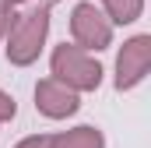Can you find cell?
<instances>
[{"mask_svg":"<svg viewBox=\"0 0 151 148\" xmlns=\"http://www.w3.org/2000/svg\"><path fill=\"white\" fill-rule=\"evenodd\" d=\"M49 39V4H32L28 11L11 18V28L4 36V57L11 67H32Z\"/></svg>","mask_w":151,"mask_h":148,"instance_id":"cell-1","label":"cell"},{"mask_svg":"<svg viewBox=\"0 0 151 148\" xmlns=\"http://www.w3.org/2000/svg\"><path fill=\"white\" fill-rule=\"evenodd\" d=\"M49 74H53L56 81H63L67 88H74L77 95L99 92V85H102V78H106L99 57L88 53V49H81L77 42H60V46H53V53H49Z\"/></svg>","mask_w":151,"mask_h":148,"instance_id":"cell-2","label":"cell"},{"mask_svg":"<svg viewBox=\"0 0 151 148\" xmlns=\"http://www.w3.org/2000/svg\"><path fill=\"white\" fill-rule=\"evenodd\" d=\"M113 36H116V25L106 18L102 7H95L91 0H81V4L70 7V39L81 49L102 53V49L113 46Z\"/></svg>","mask_w":151,"mask_h":148,"instance_id":"cell-3","label":"cell"},{"mask_svg":"<svg viewBox=\"0 0 151 148\" xmlns=\"http://www.w3.org/2000/svg\"><path fill=\"white\" fill-rule=\"evenodd\" d=\"M151 71V36L137 32L130 36L119 53H116V67H113V88L116 92H134Z\"/></svg>","mask_w":151,"mask_h":148,"instance_id":"cell-4","label":"cell"},{"mask_svg":"<svg viewBox=\"0 0 151 148\" xmlns=\"http://www.w3.org/2000/svg\"><path fill=\"white\" fill-rule=\"evenodd\" d=\"M35 110L46 120H67V116H74L81 110V95L49 74V78L35 81Z\"/></svg>","mask_w":151,"mask_h":148,"instance_id":"cell-5","label":"cell"},{"mask_svg":"<svg viewBox=\"0 0 151 148\" xmlns=\"http://www.w3.org/2000/svg\"><path fill=\"white\" fill-rule=\"evenodd\" d=\"M49 148H106V134L95 123H81L70 131L49 134Z\"/></svg>","mask_w":151,"mask_h":148,"instance_id":"cell-6","label":"cell"},{"mask_svg":"<svg viewBox=\"0 0 151 148\" xmlns=\"http://www.w3.org/2000/svg\"><path fill=\"white\" fill-rule=\"evenodd\" d=\"M113 25H134L144 14V0H99Z\"/></svg>","mask_w":151,"mask_h":148,"instance_id":"cell-7","label":"cell"},{"mask_svg":"<svg viewBox=\"0 0 151 148\" xmlns=\"http://www.w3.org/2000/svg\"><path fill=\"white\" fill-rule=\"evenodd\" d=\"M14 116H18V102H14V95L0 88V123H11Z\"/></svg>","mask_w":151,"mask_h":148,"instance_id":"cell-8","label":"cell"},{"mask_svg":"<svg viewBox=\"0 0 151 148\" xmlns=\"http://www.w3.org/2000/svg\"><path fill=\"white\" fill-rule=\"evenodd\" d=\"M11 18H14V7H11L7 0H0V46H4V36H7V28H11Z\"/></svg>","mask_w":151,"mask_h":148,"instance_id":"cell-9","label":"cell"},{"mask_svg":"<svg viewBox=\"0 0 151 148\" xmlns=\"http://www.w3.org/2000/svg\"><path fill=\"white\" fill-rule=\"evenodd\" d=\"M14 148H49V134H28V138H21Z\"/></svg>","mask_w":151,"mask_h":148,"instance_id":"cell-10","label":"cell"},{"mask_svg":"<svg viewBox=\"0 0 151 148\" xmlns=\"http://www.w3.org/2000/svg\"><path fill=\"white\" fill-rule=\"evenodd\" d=\"M11 7H25V4H32V0H7Z\"/></svg>","mask_w":151,"mask_h":148,"instance_id":"cell-11","label":"cell"}]
</instances>
